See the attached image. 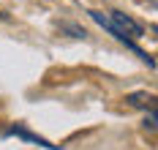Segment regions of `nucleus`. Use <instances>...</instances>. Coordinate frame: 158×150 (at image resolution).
<instances>
[{
    "label": "nucleus",
    "mask_w": 158,
    "mask_h": 150,
    "mask_svg": "<svg viewBox=\"0 0 158 150\" xmlns=\"http://www.w3.org/2000/svg\"><path fill=\"white\" fill-rule=\"evenodd\" d=\"M8 134H11V136H22V139H30V142H38V145H44V148H49V150L57 148V145H49L47 139H41V136H35V134H30V131H25L22 126H14V128H8Z\"/></svg>",
    "instance_id": "7ed1b4c3"
},
{
    "label": "nucleus",
    "mask_w": 158,
    "mask_h": 150,
    "mask_svg": "<svg viewBox=\"0 0 158 150\" xmlns=\"http://www.w3.org/2000/svg\"><path fill=\"white\" fill-rule=\"evenodd\" d=\"M126 101L131 106H150V109H156V96L153 93H131Z\"/></svg>",
    "instance_id": "f03ea898"
},
{
    "label": "nucleus",
    "mask_w": 158,
    "mask_h": 150,
    "mask_svg": "<svg viewBox=\"0 0 158 150\" xmlns=\"http://www.w3.org/2000/svg\"><path fill=\"white\" fill-rule=\"evenodd\" d=\"M90 17H93L101 27H106V30H109L117 41H123L126 47H131V49L136 52L144 63L156 66V63H153V57H150L147 52H142L134 41H131V38H142V35H144V27L136 22V19H131L128 14H123V11H106V14H104V11H90Z\"/></svg>",
    "instance_id": "f257e3e1"
},
{
    "label": "nucleus",
    "mask_w": 158,
    "mask_h": 150,
    "mask_svg": "<svg viewBox=\"0 0 158 150\" xmlns=\"http://www.w3.org/2000/svg\"><path fill=\"white\" fill-rule=\"evenodd\" d=\"M144 126H147L150 131H156V109H150V115L144 117Z\"/></svg>",
    "instance_id": "20e7f679"
}]
</instances>
